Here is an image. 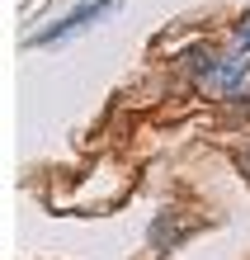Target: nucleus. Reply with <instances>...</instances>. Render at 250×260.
<instances>
[{"instance_id":"1","label":"nucleus","mask_w":250,"mask_h":260,"mask_svg":"<svg viewBox=\"0 0 250 260\" xmlns=\"http://www.w3.org/2000/svg\"><path fill=\"white\" fill-rule=\"evenodd\" d=\"M118 0H85V5H76V14L71 19H61V24H52V28H43L38 34V43H57V38H66V34H76V28H85V24H95L104 10H114Z\"/></svg>"},{"instance_id":"2","label":"nucleus","mask_w":250,"mask_h":260,"mask_svg":"<svg viewBox=\"0 0 250 260\" xmlns=\"http://www.w3.org/2000/svg\"><path fill=\"white\" fill-rule=\"evenodd\" d=\"M250 52V14L241 19V28H236V57H245Z\"/></svg>"},{"instance_id":"3","label":"nucleus","mask_w":250,"mask_h":260,"mask_svg":"<svg viewBox=\"0 0 250 260\" xmlns=\"http://www.w3.org/2000/svg\"><path fill=\"white\" fill-rule=\"evenodd\" d=\"M241 161H245V171H250V147H245V151H241Z\"/></svg>"}]
</instances>
